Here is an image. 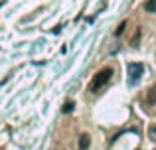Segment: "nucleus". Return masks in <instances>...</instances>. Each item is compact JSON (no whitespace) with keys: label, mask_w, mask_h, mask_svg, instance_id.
Wrapping results in <instances>:
<instances>
[{"label":"nucleus","mask_w":156,"mask_h":150,"mask_svg":"<svg viewBox=\"0 0 156 150\" xmlns=\"http://www.w3.org/2000/svg\"><path fill=\"white\" fill-rule=\"evenodd\" d=\"M111 79H113V67H103V69L91 79V83H89V91H91V93H99L103 87L109 85Z\"/></svg>","instance_id":"1"},{"label":"nucleus","mask_w":156,"mask_h":150,"mask_svg":"<svg viewBox=\"0 0 156 150\" xmlns=\"http://www.w3.org/2000/svg\"><path fill=\"white\" fill-rule=\"evenodd\" d=\"M126 75H129V85H136L140 77L144 75V65L138 61H133L126 65Z\"/></svg>","instance_id":"2"},{"label":"nucleus","mask_w":156,"mask_h":150,"mask_svg":"<svg viewBox=\"0 0 156 150\" xmlns=\"http://www.w3.org/2000/svg\"><path fill=\"white\" fill-rule=\"evenodd\" d=\"M144 101H146V105H156V85H152V87L146 91Z\"/></svg>","instance_id":"3"},{"label":"nucleus","mask_w":156,"mask_h":150,"mask_svg":"<svg viewBox=\"0 0 156 150\" xmlns=\"http://www.w3.org/2000/svg\"><path fill=\"white\" fill-rule=\"evenodd\" d=\"M89 144H91V136H89V134H81V138H79V150H89Z\"/></svg>","instance_id":"4"},{"label":"nucleus","mask_w":156,"mask_h":150,"mask_svg":"<svg viewBox=\"0 0 156 150\" xmlns=\"http://www.w3.org/2000/svg\"><path fill=\"white\" fill-rule=\"evenodd\" d=\"M144 10L150 14H156V0H146L144 2Z\"/></svg>","instance_id":"5"},{"label":"nucleus","mask_w":156,"mask_h":150,"mask_svg":"<svg viewBox=\"0 0 156 150\" xmlns=\"http://www.w3.org/2000/svg\"><path fill=\"white\" fill-rule=\"evenodd\" d=\"M148 138L152 140V142H156V124H150L148 127Z\"/></svg>","instance_id":"6"},{"label":"nucleus","mask_w":156,"mask_h":150,"mask_svg":"<svg viewBox=\"0 0 156 150\" xmlns=\"http://www.w3.org/2000/svg\"><path fill=\"white\" fill-rule=\"evenodd\" d=\"M138 40H140V28H136V32H134V38H133V47H138Z\"/></svg>","instance_id":"7"},{"label":"nucleus","mask_w":156,"mask_h":150,"mask_svg":"<svg viewBox=\"0 0 156 150\" xmlns=\"http://www.w3.org/2000/svg\"><path fill=\"white\" fill-rule=\"evenodd\" d=\"M71 111H73V101H67L63 105V113H71Z\"/></svg>","instance_id":"8"},{"label":"nucleus","mask_w":156,"mask_h":150,"mask_svg":"<svg viewBox=\"0 0 156 150\" xmlns=\"http://www.w3.org/2000/svg\"><path fill=\"white\" fill-rule=\"evenodd\" d=\"M125 28H126V22H121V26L117 28V32H115V36H121L122 32H125Z\"/></svg>","instance_id":"9"}]
</instances>
